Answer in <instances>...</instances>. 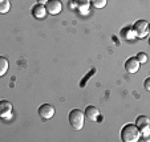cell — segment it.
<instances>
[{
    "label": "cell",
    "mask_w": 150,
    "mask_h": 142,
    "mask_svg": "<svg viewBox=\"0 0 150 142\" xmlns=\"http://www.w3.org/2000/svg\"><path fill=\"white\" fill-rule=\"evenodd\" d=\"M141 138V131L136 126V124H127L121 130V141L122 142H137Z\"/></svg>",
    "instance_id": "cell-1"
},
{
    "label": "cell",
    "mask_w": 150,
    "mask_h": 142,
    "mask_svg": "<svg viewBox=\"0 0 150 142\" xmlns=\"http://www.w3.org/2000/svg\"><path fill=\"white\" fill-rule=\"evenodd\" d=\"M68 118L72 128L76 129V130H81L82 126H84V119H85L84 112H81L80 109H72L69 112Z\"/></svg>",
    "instance_id": "cell-2"
},
{
    "label": "cell",
    "mask_w": 150,
    "mask_h": 142,
    "mask_svg": "<svg viewBox=\"0 0 150 142\" xmlns=\"http://www.w3.org/2000/svg\"><path fill=\"white\" fill-rule=\"evenodd\" d=\"M13 114V106L9 101L7 100H1L0 101V118L1 119H9L12 118Z\"/></svg>",
    "instance_id": "cell-3"
},
{
    "label": "cell",
    "mask_w": 150,
    "mask_h": 142,
    "mask_svg": "<svg viewBox=\"0 0 150 142\" xmlns=\"http://www.w3.org/2000/svg\"><path fill=\"white\" fill-rule=\"evenodd\" d=\"M133 29L139 39H144L149 33V23H147L146 20H138L133 25Z\"/></svg>",
    "instance_id": "cell-4"
},
{
    "label": "cell",
    "mask_w": 150,
    "mask_h": 142,
    "mask_svg": "<svg viewBox=\"0 0 150 142\" xmlns=\"http://www.w3.org/2000/svg\"><path fill=\"white\" fill-rule=\"evenodd\" d=\"M54 106H52L51 104H42L39 106V116L42 119H49L54 116Z\"/></svg>",
    "instance_id": "cell-5"
},
{
    "label": "cell",
    "mask_w": 150,
    "mask_h": 142,
    "mask_svg": "<svg viewBox=\"0 0 150 142\" xmlns=\"http://www.w3.org/2000/svg\"><path fill=\"white\" fill-rule=\"evenodd\" d=\"M136 126L139 129V131H141V136L147 137V134H149V118H147L146 116L137 117Z\"/></svg>",
    "instance_id": "cell-6"
},
{
    "label": "cell",
    "mask_w": 150,
    "mask_h": 142,
    "mask_svg": "<svg viewBox=\"0 0 150 142\" xmlns=\"http://www.w3.org/2000/svg\"><path fill=\"white\" fill-rule=\"evenodd\" d=\"M47 12L51 15H59L62 9V4L60 0H48L45 3Z\"/></svg>",
    "instance_id": "cell-7"
},
{
    "label": "cell",
    "mask_w": 150,
    "mask_h": 142,
    "mask_svg": "<svg viewBox=\"0 0 150 142\" xmlns=\"http://www.w3.org/2000/svg\"><path fill=\"white\" fill-rule=\"evenodd\" d=\"M139 65H141V64H139V61L136 57H129V59L125 61V71H126L127 73L134 74L138 72Z\"/></svg>",
    "instance_id": "cell-8"
},
{
    "label": "cell",
    "mask_w": 150,
    "mask_h": 142,
    "mask_svg": "<svg viewBox=\"0 0 150 142\" xmlns=\"http://www.w3.org/2000/svg\"><path fill=\"white\" fill-rule=\"evenodd\" d=\"M84 114H85V117H86L88 119H91V121H97V118L100 117V110H98L97 106L89 105V106H86Z\"/></svg>",
    "instance_id": "cell-9"
},
{
    "label": "cell",
    "mask_w": 150,
    "mask_h": 142,
    "mask_svg": "<svg viewBox=\"0 0 150 142\" xmlns=\"http://www.w3.org/2000/svg\"><path fill=\"white\" fill-rule=\"evenodd\" d=\"M47 8L44 4H37V6H35L33 8H32V15H33L36 19H44V17L47 16Z\"/></svg>",
    "instance_id": "cell-10"
},
{
    "label": "cell",
    "mask_w": 150,
    "mask_h": 142,
    "mask_svg": "<svg viewBox=\"0 0 150 142\" xmlns=\"http://www.w3.org/2000/svg\"><path fill=\"white\" fill-rule=\"evenodd\" d=\"M89 1L91 0H73V4H74V7H77L80 11L85 13V12H88Z\"/></svg>",
    "instance_id": "cell-11"
},
{
    "label": "cell",
    "mask_w": 150,
    "mask_h": 142,
    "mask_svg": "<svg viewBox=\"0 0 150 142\" xmlns=\"http://www.w3.org/2000/svg\"><path fill=\"white\" fill-rule=\"evenodd\" d=\"M8 66H9L8 60H7L6 57L0 56V77L4 76V74L7 73V71H8Z\"/></svg>",
    "instance_id": "cell-12"
},
{
    "label": "cell",
    "mask_w": 150,
    "mask_h": 142,
    "mask_svg": "<svg viewBox=\"0 0 150 142\" xmlns=\"http://www.w3.org/2000/svg\"><path fill=\"white\" fill-rule=\"evenodd\" d=\"M11 8V1L9 0H0V13H7Z\"/></svg>",
    "instance_id": "cell-13"
},
{
    "label": "cell",
    "mask_w": 150,
    "mask_h": 142,
    "mask_svg": "<svg viewBox=\"0 0 150 142\" xmlns=\"http://www.w3.org/2000/svg\"><path fill=\"white\" fill-rule=\"evenodd\" d=\"M91 3L94 8H104L108 3V0H91Z\"/></svg>",
    "instance_id": "cell-14"
},
{
    "label": "cell",
    "mask_w": 150,
    "mask_h": 142,
    "mask_svg": "<svg viewBox=\"0 0 150 142\" xmlns=\"http://www.w3.org/2000/svg\"><path fill=\"white\" fill-rule=\"evenodd\" d=\"M136 59L139 61V64H145L147 61V56H146V53H144V52H139V53L137 54Z\"/></svg>",
    "instance_id": "cell-15"
},
{
    "label": "cell",
    "mask_w": 150,
    "mask_h": 142,
    "mask_svg": "<svg viewBox=\"0 0 150 142\" xmlns=\"http://www.w3.org/2000/svg\"><path fill=\"white\" fill-rule=\"evenodd\" d=\"M145 89H146V90H150V78L149 77L145 80Z\"/></svg>",
    "instance_id": "cell-16"
},
{
    "label": "cell",
    "mask_w": 150,
    "mask_h": 142,
    "mask_svg": "<svg viewBox=\"0 0 150 142\" xmlns=\"http://www.w3.org/2000/svg\"><path fill=\"white\" fill-rule=\"evenodd\" d=\"M37 1H39V4H45L48 0H37Z\"/></svg>",
    "instance_id": "cell-17"
}]
</instances>
